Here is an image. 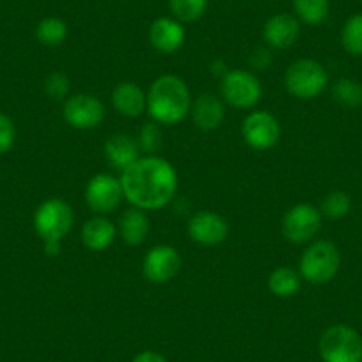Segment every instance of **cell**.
Wrapping results in <instances>:
<instances>
[{"label":"cell","mask_w":362,"mask_h":362,"mask_svg":"<svg viewBox=\"0 0 362 362\" xmlns=\"http://www.w3.org/2000/svg\"><path fill=\"white\" fill-rule=\"evenodd\" d=\"M124 199L139 210H162L177 190V173L169 160L146 155L121 173Z\"/></svg>","instance_id":"6da1fadb"},{"label":"cell","mask_w":362,"mask_h":362,"mask_svg":"<svg viewBox=\"0 0 362 362\" xmlns=\"http://www.w3.org/2000/svg\"><path fill=\"white\" fill-rule=\"evenodd\" d=\"M148 109L155 123L174 127L187 119L192 109V95L187 82L177 75H162L149 86Z\"/></svg>","instance_id":"7a4b0ae2"},{"label":"cell","mask_w":362,"mask_h":362,"mask_svg":"<svg viewBox=\"0 0 362 362\" xmlns=\"http://www.w3.org/2000/svg\"><path fill=\"white\" fill-rule=\"evenodd\" d=\"M75 215L73 208L64 199H47L36 208L33 217V226L36 235L43 242L47 256L54 257L61 252V243L64 236L71 231Z\"/></svg>","instance_id":"3957f363"},{"label":"cell","mask_w":362,"mask_h":362,"mask_svg":"<svg viewBox=\"0 0 362 362\" xmlns=\"http://www.w3.org/2000/svg\"><path fill=\"white\" fill-rule=\"evenodd\" d=\"M341 252L330 240H313L300 256L298 274L313 286H323L339 274Z\"/></svg>","instance_id":"277c9868"},{"label":"cell","mask_w":362,"mask_h":362,"mask_svg":"<svg viewBox=\"0 0 362 362\" xmlns=\"http://www.w3.org/2000/svg\"><path fill=\"white\" fill-rule=\"evenodd\" d=\"M329 86V73L315 59H298L284 73V87L293 98L316 100Z\"/></svg>","instance_id":"5b68a950"},{"label":"cell","mask_w":362,"mask_h":362,"mask_svg":"<svg viewBox=\"0 0 362 362\" xmlns=\"http://www.w3.org/2000/svg\"><path fill=\"white\" fill-rule=\"evenodd\" d=\"M323 362H362V336L346 323H336L323 330L318 341Z\"/></svg>","instance_id":"8992f818"},{"label":"cell","mask_w":362,"mask_h":362,"mask_svg":"<svg viewBox=\"0 0 362 362\" xmlns=\"http://www.w3.org/2000/svg\"><path fill=\"white\" fill-rule=\"evenodd\" d=\"M221 96L235 109H252L263 96L259 78L249 69H228L221 78Z\"/></svg>","instance_id":"52a82bcc"},{"label":"cell","mask_w":362,"mask_h":362,"mask_svg":"<svg viewBox=\"0 0 362 362\" xmlns=\"http://www.w3.org/2000/svg\"><path fill=\"white\" fill-rule=\"evenodd\" d=\"M323 215L320 208L311 203L293 204L290 210L284 214L281 222V231L283 236L293 245H304L311 243L316 238L322 228Z\"/></svg>","instance_id":"ba28073f"},{"label":"cell","mask_w":362,"mask_h":362,"mask_svg":"<svg viewBox=\"0 0 362 362\" xmlns=\"http://www.w3.org/2000/svg\"><path fill=\"white\" fill-rule=\"evenodd\" d=\"M62 119L75 130H95L105 119V105L89 93L68 96L62 103Z\"/></svg>","instance_id":"9c48e42d"},{"label":"cell","mask_w":362,"mask_h":362,"mask_svg":"<svg viewBox=\"0 0 362 362\" xmlns=\"http://www.w3.org/2000/svg\"><path fill=\"white\" fill-rule=\"evenodd\" d=\"M124 201L123 185L119 177L100 173L90 177L86 187V203L96 215H109Z\"/></svg>","instance_id":"30bf717a"},{"label":"cell","mask_w":362,"mask_h":362,"mask_svg":"<svg viewBox=\"0 0 362 362\" xmlns=\"http://www.w3.org/2000/svg\"><path fill=\"white\" fill-rule=\"evenodd\" d=\"M242 137L250 149L267 151L281 139V123L268 110H252L242 123Z\"/></svg>","instance_id":"8fae6325"},{"label":"cell","mask_w":362,"mask_h":362,"mask_svg":"<svg viewBox=\"0 0 362 362\" xmlns=\"http://www.w3.org/2000/svg\"><path fill=\"white\" fill-rule=\"evenodd\" d=\"M181 254L173 245H155L142 259V274L153 284H165L180 274Z\"/></svg>","instance_id":"7c38bea8"},{"label":"cell","mask_w":362,"mask_h":362,"mask_svg":"<svg viewBox=\"0 0 362 362\" xmlns=\"http://www.w3.org/2000/svg\"><path fill=\"white\" fill-rule=\"evenodd\" d=\"M229 226L222 215L210 210H201L189 221V236L192 242L204 247H215L226 242Z\"/></svg>","instance_id":"4fadbf2b"},{"label":"cell","mask_w":362,"mask_h":362,"mask_svg":"<svg viewBox=\"0 0 362 362\" xmlns=\"http://www.w3.org/2000/svg\"><path fill=\"white\" fill-rule=\"evenodd\" d=\"M185 27L173 16H160L149 25V45L160 54H176L185 45Z\"/></svg>","instance_id":"5bb4252c"},{"label":"cell","mask_w":362,"mask_h":362,"mask_svg":"<svg viewBox=\"0 0 362 362\" xmlns=\"http://www.w3.org/2000/svg\"><path fill=\"white\" fill-rule=\"evenodd\" d=\"M300 36V22L291 13L272 15L263 25V40L274 50H286L293 47Z\"/></svg>","instance_id":"9a60e30c"},{"label":"cell","mask_w":362,"mask_h":362,"mask_svg":"<svg viewBox=\"0 0 362 362\" xmlns=\"http://www.w3.org/2000/svg\"><path fill=\"white\" fill-rule=\"evenodd\" d=\"M112 107L124 117H141L148 109V95L135 82H119L112 90Z\"/></svg>","instance_id":"2e32d148"},{"label":"cell","mask_w":362,"mask_h":362,"mask_svg":"<svg viewBox=\"0 0 362 362\" xmlns=\"http://www.w3.org/2000/svg\"><path fill=\"white\" fill-rule=\"evenodd\" d=\"M190 116H192L194 124L203 132H214L222 124L226 117V107L224 100L218 96L210 95V93H203L192 102V109H190Z\"/></svg>","instance_id":"e0dca14e"},{"label":"cell","mask_w":362,"mask_h":362,"mask_svg":"<svg viewBox=\"0 0 362 362\" xmlns=\"http://www.w3.org/2000/svg\"><path fill=\"white\" fill-rule=\"evenodd\" d=\"M80 236H82V243L86 249L93 250V252H102V250L109 249L116 240L117 226L109 221L105 215H96V217L86 221Z\"/></svg>","instance_id":"ac0fdd59"},{"label":"cell","mask_w":362,"mask_h":362,"mask_svg":"<svg viewBox=\"0 0 362 362\" xmlns=\"http://www.w3.org/2000/svg\"><path fill=\"white\" fill-rule=\"evenodd\" d=\"M103 153H105L107 162L121 173L130 167L135 160L141 158V148L137 144V139L127 134H114L112 137L107 139Z\"/></svg>","instance_id":"d6986e66"},{"label":"cell","mask_w":362,"mask_h":362,"mask_svg":"<svg viewBox=\"0 0 362 362\" xmlns=\"http://www.w3.org/2000/svg\"><path fill=\"white\" fill-rule=\"evenodd\" d=\"M117 235L127 245H142L149 235V218L146 211L135 206L128 208L117 222Z\"/></svg>","instance_id":"ffe728a7"},{"label":"cell","mask_w":362,"mask_h":362,"mask_svg":"<svg viewBox=\"0 0 362 362\" xmlns=\"http://www.w3.org/2000/svg\"><path fill=\"white\" fill-rule=\"evenodd\" d=\"M302 288V277L295 268L277 267L268 277V290L277 298H291Z\"/></svg>","instance_id":"44dd1931"},{"label":"cell","mask_w":362,"mask_h":362,"mask_svg":"<svg viewBox=\"0 0 362 362\" xmlns=\"http://www.w3.org/2000/svg\"><path fill=\"white\" fill-rule=\"evenodd\" d=\"M293 15L305 25H322L330 13V0H293Z\"/></svg>","instance_id":"7402d4cb"},{"label":"cell","mask_w":362,"mask_h":362,"mask_svg":"<svg viewBox=\"0 0 362 362\" xmlns=\"http://www.w3.org/2000/svg\"><path fill=\"white\" fill-rule=\"evenodd\" d=\"M68 37V23L59 16H48L36 25V40L45 47H59Z\"/></svg>","instance_id":"603a6c76"},{"label":"cell","mask_w":362,"mask_h":362,"mask_svg":"<svg viewBox=\"0 0 362 362\" xmlns=\"http://www.w3.org/2000/svg\"><path fill=\"white\" fill-rule=\"evenodd\" d=\"M341 45L351 57H362V13H355L341 29Z\"/></svg>","instance_id":"cb8c5ba5"},{"label":"cell","mask_w":362,"mask_h":362,"mask_svg":"<svg viewBox=\"0 0 362 362\" xmlns=\"http://www.w3.org/2000/svg\"><path fill=\"white\" fill-rule=\"evenodd\" d=\"M332 96L339 105L348 107V109L361 107L362 105V83L358 82V80L350 78V76H343V78L334 82Z\"/></svg>","instance_id":"d4e9b609"},{"label":"cell","mask_w":362,"mask_h":362,"mask_svg":"<svg viewBox=\"0 0 362 362\" xmlns=\"http://www.w3.org/2000/svg\"><path fill=\"white\" fill-rule=\"evenodd\" d=\"M208 2L210 0H169V8L177 22L194 23L208 11Z\"/></svg>","instance_id":"484cf974"},{"label":"cell","mask_w":362,"mask_h":362,"mask_svg":"<svg viewBox=\"0 0 362 362\" xmlns=\"http://www.w3.org/2000/svg\"><path fill=\"white\" fill-rule=\"evenodd\" d=\"M351 210V197L344 190H334L325 196L320 204V211L329 221H341L346 217Z\"/></svg>","instance_id":"4316f807"},{"label":"cell","mask_w":362,"mask_h":362,"mask_svg":"<svg viewBox=\"0 0 362 362\" xmlns=\"http://www.w3.org/2000/svg\"><path fill=\"white\" fill-rule=\"evenodd\" d=\"M137 144L141 151L148 153V155H155L158 149L162 148V130H160L158 123H144L139 130Z\"/></svg>","instance_id":"83f0119b"},{"label":"cell","mask_w":362,"mask_h":362,"mask_svg":"<svg viewBox=\"0 0 362 362\" xmlns=\"http://www.w3.org/2000/svg\"><path fill=\"white\" fill-rule=\"evenodd\" d=\"M45 93L48 98L57 100V102H64L69 96V78L66 73L54 71L45 78Z\"/></svg>","instance_id":"f1b7e54d"},{"label":"cell","mask_w":362,"mask_h":362,"mask_svg":"<svg viewBox=\"0 0 362 362\" xmlns=\"http://www.w3.org/2000/svg\"><path fill=\"white\" fill-rule=\"evenodd\" d=\"M16 141V127L8 114L0 112V155H6L13 149Z\"/></svg>","instance_id":"f546056e"},{"label":"cell","mask_w":362,"mask_h":362,"mask_svg":"<svg viewBox=\"0 0 362 362\" xmlns=\"http://www.w3.org/2000/svg\"><path fill=\"white\" fill-rule=\"evenodd\" d=\"M270 61H272V55L267 48H257V50L252 54V57H250V62H252V66H256L257 69H264L268 64H270Z\"/></svg>","instance_id":"4dcf8cb0"},{"label":"cell","mask_w":362,"mask_h":362,"mask_svg":"<svg viewBox=\"0 0 362 362\" xmlns=\"http://www.w3.org/2000/svg\"><path fill=\"white\" fill-rule=\"evenodd\" d=\"M132 362H169L165 357H163L160 351L155 350H144V351H139Z\"/></svg>","instance_id":"1f68e13d"},{"label":"cell","mask_w":362,"mask_h":362,"mask_svg":"<svg viewBox=\"0 0 362 362\" xmlns=\"http://www.w3.org/2000/svg\"><path fill=\"white\" fill-rule=\"evenodd\" d=\"M358 2H362V0H358Z\"/></svg>","instance_id":"d6a6232c"}]
</instances>
